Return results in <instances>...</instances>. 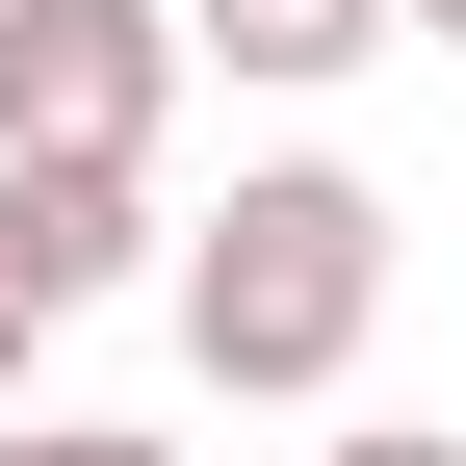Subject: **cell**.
Masks as SVG:
<instances>
[{"label":"cell","instance_id":"ba28073f","mask_svg":"<svg viewBox=\"0 0 466 466\" xmlns=\"http://www.w3.org/2000/svg\"><path fill=\"white\" fill-rule=\"evenodd\" d=\"M389 26H441V52H466V0H389Z\"/></svg>","mask_w":466,"mask_h":466},{"label":"cell","instance_id":"6da1fadb","mask_svg":"<svg viewBox=\"0 0 466 466\" xmlns=\"http://www.w3.org/2000/svg\"><path fill=\"white\" fill-rule=\"evenodd\" d=\"M389 337V182L363 156H259L233 208H182V363L208 389H337Z\"/></svg>","mask_w":466,"mask_h":466},{"label":"cell","instance_id":"277c9868","mask_svg":"<svg viewBox=\"0 0 466 466\" xmlns=\"http://www.w3.org/2000/svg\"><path fill=\"white\" fill-rule=\"evenodd\" d=\"M182 52H233V78H363L389 0H182Z\"/></svg>","mask_w":466,"mask_h":466},{"label":"cell","instance_id":"52a82bcc","mask_svg":"<svg viewBox=\"0 0 466 466\" xmlns=\"http://www.w3.org/2000/svg\"><path fill=\"white\" fill-rule=\"evenodd\" d=\"M0 415H26V311H0Z\"/></svg>","mask_w":466,"mask_h":466},{"label":"cell","instance_id":"5b68a950","mask_svg":"<svg viewBox=\"0 0 466 466\" xmlns=\"http://www.w3.org/2000/svg\"><path fill=\"white\" fill-rule=\"evenodd\" d=\"M0 466H182V441H130V415H0Z\"/></svg>","mask_w":466,"mask_h":466},{"label":"cell","instance_id":"7a4b0ae2","mask_svg":"<svg viewBox=\"0 0 466 466\" xmlns=\"http://www.w3.org/2000/svg\"><path fill=\"white\" fill-rule=\"evenodd\" d=\"M182 130V0H0V156H130Z\"/></svg>","mask_w":466,"mask_h":466},{"label":"cell","instance_id":"3957f363","mask_svg":"<svg viewBox=\"0 0 466 466\" xmlns=\"http://www.w3.org/2000/svg\"><path fill=\"white\" fill-rule=\"evenodd\" d=\"M156 259V182H130V156H0V311H104V285H130Z\"/></svg>","mask_w":466,"mask_h":466},{"label":"cell","instance_id":"8992f818","mask_svg":"<svg viewBox=\"0 0 466 466\" xmlns=\"http://www.w3.org/2000/svg\"><path fill=\"white\" fill-rule=\"evenodd\" d=\"M311 466H466V441H441V415H363V441H311Z\"/></svg>","mask_w":466,"mask_h":466}]
</instances>
